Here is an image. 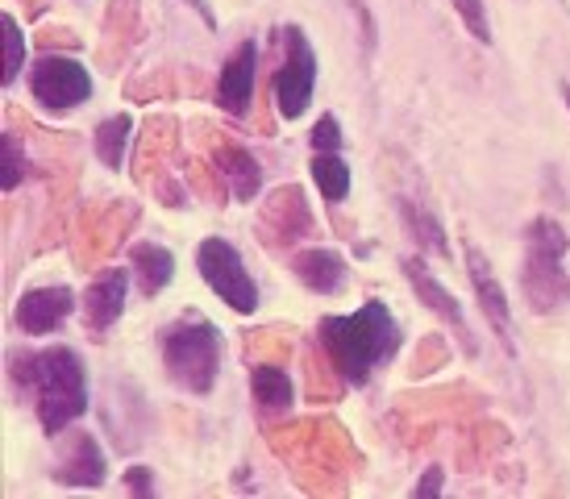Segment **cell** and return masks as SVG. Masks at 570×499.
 <instances>
[{
    "label": "cell",
    "instance_id": "7",
    "mask_svg": "<svg viewBox=\"0 0 570 499\" xmlns=\"http://www.w3.org/2000/svg\"><path fill=\"white\" fill-rule=\"evenodd\" d=\"M30 92L42 109H76L92 96V76L88 67L67 55H42L30 62Z\"/></svg>",
    "mask_w": 570,
    "mask_h": 499
},
{
    "label": "cell",
    "instance_id": "24",
    "mask_svg": "<svg viewBox=\"0 0 570 499\" xmlns=\"http://www.w3.org/2000/svg\"><path fill=\"white\" fill-rule=\"evenodd\" d=\"M313 146L317 150H342V125H337V117H321L317 129H313Z\"/></svg>",
    "mask_w": 570,
    "mask_h": 499
},
{
    "label": "cell",
    "instance_id": "22",
    "mask_svg": "<svg viewBox=\"0 0 570 499\" xmlns=\"http://www.w3.org/2000/svg\"><path fill=\"white\" fill-rule=\"evenodd\" d=\"M454 9H459V17H462V26L475 33L479 42L488 47L491 42V26H488V4L483 0H450Z\"/></svg>",
    "mask_w": 570,
    "mask_h": 499
},
{
    "label": "cell",
    "instance_id": "11",
    "mask_svg": "<svg viewBox=\"0 0 570 499\" xmlns=\"http://www.w3.org/2000/svg\"><path fill=\"white\" fill-rule=\"evenodd\" d=\"M129 275L134 271H121V266H112L105 271L100 280H92L88 287V296H83V321L92 333H105V329L126 312V296H129Z\"/></svg>",
    "mask_w": 570,
    "mask_h": 499
},
{
    "label": "cell",
    "instance_id": "26",
    "mask_svg": "<svg viewBox=\"0 0 570 499\" xmlns=\"http://www.w3.org/2000/svg\"><path fill=\"white\" fill-rule=\"evenodd\" d=\"M126 487L134 491V496H150V491H155V483H150V470H146V467H134L126 474Z\"/></svg>",
    "mask_w": 570,
    "mask_h": 499
},
{
    "label": "cell",
    "instance_id": "13",
    "mask_svg": "<svg viewBox=\"0 0 570 499\" xmlns=\"http://www.w3.org/2000/svg\"><path fill=\"white\" fill-rule=\"evenodd\" d=\"M59 483L71 487H100L105 483V453L96 446L92 433H71L67 437V450L59 458V470H55Z\"/></svg>",
    "mask_w": 570,
    "mask_h": 499
},
{
    "label": "cell",
    "instance_id": "23",
    "mask_svg": "<svg viewBox=\"0 0 570 499\" xmlns=\"http://www.w3.org/2000/svg\"><path fill=\"white\" fill-rule=\"evenodd\" d=\"M26 155H21V141L13 138V134H4V187H17L21 179H26Z\"/></svg>",
    "mask_w": 570,
    "mask_h": 499
},
{
    "label": "cell",
    "instance_id": "21",
    "mask_svg": "<svg viewBox=\"0 0 570 499\" xmlns=\"http://www.w3.org/2000/svg\"><path fill=\"white\" fill-rule=\"evenodd\" d=\"M21 62H26V33L13 13H4V84L21 76Z\"/></svg>",
    "mask_w": 570,
    "mask_h": 499
},
{
    "label": "cell",
    "instance_id": "16",
    "mask_svg": "<svg viewBox=\"0 0 570 499\" xmlns=\"http://www.w3.org/2000/svg\"><path fill=\"white\" fill-rule=\"evenodd\" d=\"M217 167H222L225 184L234 192V200L238 204H250L258 196V187H263V172H258V163H254L242 146H225L222 155H217Z\"/></svg>",
    "mask_w": 570,
    "mask_h": 499
},
{
    "label": "cell",
    "instance_id": "25",
    "mask_svg": "<svg viewBox=\"0 0 570 499\" xmlns=\"http://www.w3.org/2000/svg\"><path fill=\"white\" fill-rule=\"evenodd\" d=\"M412 496L416 499H425V496H442V470L438 467H429L421 479H416V487H412Z\"/></svg>",
    "mask_w": 570,
    "mask_h": 499
},
{
    "label": "cell",
    "instance_id": "14",
    "mask_svg": "<svg viewBox=\"0 0 570 499\" xmlns=\"http://www.w3.org/2000/svg\"><path fill=\"white\" fill-rule=\"evenodd\" d=\"M296 275L308 292H317V296H333L342 280H346V263H342V254H333V250H301L296 254Z\"/></svg>",
    "mask_w": 570,
    "mask_h": 499
},
{
    "label": "cell",
    "instance_id": "6",
    "mask_svg": "<svg viewBox=\"0 0 570 499\" xmlns=\"http://www.w3.org/2000/svg\"><path fill=\"white\" fill-rule=\"evenodd\" d=\"M313 88H317V55L308 47L304 30L287 26L284 30V62L275 71V105L287 121H296L313 105Z\"/></svg>",
    "mask_w": 570,
    "mask_h": 499
},
{
    "label": "cell",
    "instance_id": "8",
    "mask_svg": "<svg viewBox=\"0 0 570 499\" xmlns=\"http://www.w3.org/2000/svg\"><path fill=\"white\" fill-rule=\"evenodd\" d=\"M76 312V292L71 287H33L17 304V329L30 337H47Z\"/></svg>",
    "mask_w": 570,
    "mask_h": 499
},
{
    "label": "cell",
    "instance_id": "19",
    "mask_svg": "<svg viewBox=\"0 0 570 499\" xmlns=\"http://www.w3.org/2000/svg\"><path fill=\"white\" fill-rule=\"evenodd\" d=\"M129 134H134V121H129L126 112H121V117H109V121H100V129H96V155H100V163H105L109 172H121Z\"/></svg>",
    "mask_w": 570,
    "mask_h": 499
},
{
    "label": "cell",
    "instance_id": "4",
    "mask_svg": "<svg viewBox=\"0 0 570 499\" xmlns=\"http://www.w3.org/2000/svg\"><path fill=\"white\" fill-rule=\"evenodd\" d=\"M524 300L533 304V312H554L562 300H570V275L562 258H567V229L554 217H538L524 234Z\"/></svg>",
    "mask_w": 570,
    "mask_h": 499
},
{
    "label": "cell",
    "instance_id": "1",
    "mask_svg": "<svg viewBox=\"0 0 570 499\" xmlns=\"http://www.w3.org/2000/svg\"><path fill=\"white\" fill-rule=\"evenodd\" d=\"M317 337L350 383H366L375 366L392 362L400 350V325L383 300H371L350 316H325L317 325Z\"/></svg>",
    "mask_w": 570,
    "mask_h": 499
},
{
    "label": "cell",
    "instance_id": "2",
    "mask_svg": "<svg viewBox=\"0 0 570 499\" xmlns=\"http://www.w3.org/2000/svg\"><path fill=\"white\" fill-rule=\"evenodd\" d=\"M17 379L33 388V408H38V424L50 437H59L67 424H76L88 412V374L76 350L67 345H50L38 354H26L17 362Z\"/></svg>",
    "mask_w": 570,
    "mask_h": 499
},
{
    "label": "cell",
    "instance_id": "17",
    "mask_svg": "<svg viewBox=\"0 0 570 499\" xmlns=\"http://www.w3.org/2000/svg\"><path fill=\"white\" fill-rule=\"evenodd\" d=\"M250 391H254V400H258V408H267V412H284V408H292V400H296L292 374H287L284 366H271V362L250 371Z\"/></svg>",
    "mask_w": 570,
    "mask_h": 499
},
{
    "label": "cell",
    "instance_id": "3",
    "mask_svg": "<svg viewBox=\"0 0 570 499\" xmlns=\"http://www.w3.org/2000/svg\"><path fill=\"white\" fill-rule=\"evenodd\" d=\"M163 362L167 374L184 391L205 395L217 383L222 371V333L213 321H205L200 312H184L175 325L163 329Z\"/></svg>",
    "mask_w": 570,
    "mask_h": 499
},
{
    "label": "cell",
    "instance_id": "10",
    "mask_svg": "<svg viewBox=\"0 0 570 499\" xmlns=\"http://www.w3.org/2000/svg\"><path fill=\"white\" fill-rule=\"evenodd\" d=\"M466 271H471V287H475L483 316L495 325V333H500L504 345L512 350V309H508V296H504V287H500V280H495V271H491L488 258H483L475 246L466 250Z\"/></svg>",
    "mask_w": 570,
    "mask_h": 499
},
{
    "label": "cell",
    "instance_id": "9",
    "mask_svg": "<svg viewBox=\"0 0 570 499\" xmlns=\"http://www.w3.org/2000/svg\"><path fill=\"white\" fill-rule=\"evenodd\" d=\"M254 76H258V42L246 38L222 67V79H217V105H222L229 117H246L254 96Z\"/></svg>",
    "mask_w": 570,
    "mask_h": 499
},
{
    "label": "cell",
    "instance_id": "20",
    "mask_svg": "<svg viewBox=\"0 0 570 499\" xmlns=\"http://www.w3.org/2000/svg\"><path fill=\"white\" fill-rule=\"evenodd\" d=\"M400 217H404V229H409V237L416 242L421 250H433V254H445V234H442V225L429 217L421 204H412V200H400Z\"/></svg>",
    "mask_w": 570,
    "mask_h": 499
},
{
    "label": "cell",
    "instance_id": "18",
    "mask_svg": "<svg viewBox=\"0 0 570 499\" xmlns=\"http://www.w3.org/2000/svg\"><path fill=\"white\" fill-rule=\"evenodd\" d=\"M308 172H313V184L321 187V196L330 204H342L350 196V167L342 163L337 150H317Z\"/></svg>",
    "mask_w": 570,
    "mask_h": 499
},
{
    "label": "cell",
    "instance_id": "15",
    "mask_svg": "<svg viewBox=\"0 0 570 499\" xmlns=\"http://www.w3.org/2000/svg\"><path fill=\"white\" fill-rule=\"evenodd\" d=\"M129 266H134V280H138V287H142V296H159L163 287L171 283V275H175L171 250L150 246V242H142V246L129 250Z\"/></svg>",
    "mask_w": 570,
    "mask_h": 499
},
{
    "label": "cell",
    "instance_id": "12",
    "mask_svg": "<svg viewBox=\"0 0 570 499\" xmlns=\"http://www.w3.org/2000/svg\"><path fill=\"white\" fill-rule=\"evenodd\" d=\"M404 275H409V283H412V292L425 300L429 309L442 316L445 325L459 333L462 342H466V350H475V342H471V329H466V316H462V304H459V296L454 292H445L442 283L433 280L425 271V263L421 258H404Z\"/></svg>",
    "mask_w": 570,
    "mask_h": 499
},
{
    "label": "cell",
    "instance_id": "27",
    "mask_svg": "<svg viewBox=\"0 0 570 499\" xmlns=\"http://www.w3.org/2000/svg\"><path fill=\"white\" fill-rule=\"evenodd\" d=\"M191 4H196V9H200V17H205V26H217V17H213V9H208L205 0H191Z\"/></svg>",
    "mask_w": 570,
    "mask_h": 499
},
{
    "label": "cell",
    "instance_id": "28",
    "mask_svg": "<svg viewBox=\"0 0 570 499\" xmlns=\"http://www.w3.org/2000/svg\"><path fill=\"white\" fill-rule=\"evenodd\" d=\"M562 100H567V109H570V84H567V88H562Z\"/></svg>",
    "mask_w": 570,
    "mask_h": 499
},
{
    "label": "cell",
    "instance_id": "5",
    "mask_svg": "<svg viewBox=\"0 0 570 499\" xmlns=\"http://www.w3.org/2000/svg\"><path fill=\"white\" fill-rule=\"evenodd\" d=\"M196 266H200V280H205L234 312L258 309V287H254L250 271L242 263L238 246H229L225 237H205V242L196 246Z\"/></svg>",
    "mask_w": 570,
    "mask_h": 499
}]
</instances>
